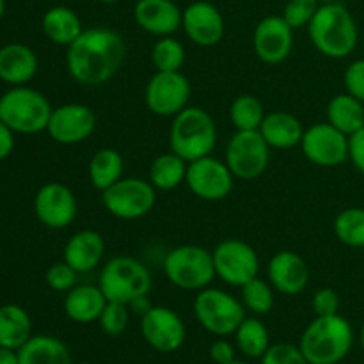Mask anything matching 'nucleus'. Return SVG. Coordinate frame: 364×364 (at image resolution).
<instances>
[{
	"label": "nucleus",
	"mask_w": 364,
	"mask_h": 364,
	"mask_svg": "<svg viewBox=\"0 0 364 364\" xmlns=\"http://www.w3.org/2000/svg\"><path fill=\"white\" fill-rule=\"evenodd\" d=\"M127 53V43L119 32L109 27L84 28L66 50L68 73L77 84L98 87L119 73Z\"/></svg>",
	"instance_id": "f257e3e1"
},
{
	"label": "nucleus",
	"mask_w": 364,
	"mask_h": 364,
	"mask_svg": "<svg viewBox=\"0 0 364 364\" xmlns=\"http://www.w3.org/2000/svg\"><path fill=\"white\" fill-rule=\"evenodd\" d=\"M313 46L329 59H345L359 41L358 23L347 6L340 2L322 4L308 25Z\"/></svg>",
	"instance_id": "f03ea898"
},
{
	"label": "nucleus",
	"mask_w": 364,
	"mask_h": 364,
	"mask_svg": "<svg viewBox=\"0 0 364 364\" xmlns=\"http://www.w3.org/2000/svg\"><path fill=\"white\" fill-rule=\"evenodd\" d=\"M354 345L350 322L338 313L316 316L308 323L301 336L299 348L309 364H338L343 361Z\"/></svg>",
	"instance_id": "7ed1b4c3"
},
{
	"label": "nucleus",
	"mask_w": 364,
	"mask_h": 364,
	"mask_svg": "<svg viewBox=\"0 0 364 364\" xmlns=\"http://www.w3.org/2000/svg\"><path fill=\"white\" fill-rule=\"evenodd\" d=\"M217 144V127L213 117L201 107H187L173 117L169 130V148L187 162L212 155Z\"/></svg>",
	"instance_id": "20e7f679"
},
{
	"label": "nucleus",
	"mask_w": 364,
	"mask_h": 364,
	"mask_svg": "<svg viewBox=\"0 0 364 364\" xmlns=\"http://www.w3.org/2000/svg\"><path fill=\"white\" fill-rule=\"evenodd\" d=\"M52 110L46 96L27 85H14L0 96V121L14 134L46 132Z\"/></svg>",
	"instance_id": "39448f33"
},
{
	"label": "nucleus",
	"mask_w": 364,
	"mask_h": 364,
	"mask_svg": "<svg viewBox=\"0 0 364 364\" xmlns=\"http://www.w3.org/2000/svg\"><path fill=\"white\" fill-rule=\"evenodd\" d=\"M98 287L107 301L130 304L134 299L149 295L153 287L148 267L132 256H116L109 259L100 272Z\"/></svg>",
	"instance_id": "423d86ee"
},
{
	"label": "nucleus",
	"mask_w": 364,
	"mask_h": 364,
	"mask_svg": "<svg viewBox=\"0 0 364 364\" xmlns=\"http://www.w3.org/2000/svg\"><path fill=\"white\" fill-rule=\"evenodd\" d=\"M164 274L180 290L199 291L208 288L215 276L212 251L201 245H178L164 258Z\"/></svg>",
	"instance_id": "0eeeda50"
},
{
	"label": "nucleus",
	"mask_w": 364,
	"mask_h": 364,
	"mask_svg": "<svg viewBox=\"0 0 364 364\" xmlns=\"http://www.w3.org/2000/svg\"><path fill=\"white\" fill-rule=\"evenodd\" d=\"M194 315L206 333L217 338L233 336L245 318V308L235 295L220 288H203L194 299Z\"/></svg>",
	"instance_id": "6e6552de"
},
{
	"label": "nucleus",
	"mask_w": 364,
	"mask_h": 364,
	"mask_svg": "<svg viewBox=\"0 0 364 364\" xmlns=\"http://www.w3.org/2000/svg\"><path fill=\"white\" fill-rule=\"evenodd\" d=\"M156 203V188L142 178H121L102 192V205L112 217L137 220L148 215Z\"/></svg>",
	"instance_id": "1a4fd4ad"
},
{
	"label": "nucleus",
	"mask_w": 364,
	"mask_h": 364,
	"mask_svg": "<svg viewBox=\"0 0 364 364\" xmlns=\"http://www.w3.org/2000/svg\"><path fill=\"white\" fill-rule=\"evenodd\" d=\"M226 164L238 180H256L269 167L270 146L259 130H237L228 142Z\"/></svg>",
	"instance_id": "9d476101"
},
{
	"label": "nucleus",
	"mask_w": 364,
	"mask_h": 364,
	"mask_svg": "<svg viewBox=\"0 0 364 364\" xmlns=\"http://www.w3.org/2000/svg\"><path fill=\"white\" fill-rule=\"evenodd\" d=\"M215 276L230 287L242 288L258 277L259 258L251 244L238 238H228L217 244L212 251Z\"/></svg>",
	"instance_id": "9b49d317"
},
{
	"label": "nucleus",
	"mask_w": 364,
	"mask_h": 364,
	"mask_svg": "<svg viewBox=\"0 0 364 364\" xmlns=\"http://www.w3.org/2000/svg\"><path fill=\"white\" fill-rule=\"evenodd\" d=\"M192 87L181 71H156L146 84V107L155 116L174 117L187 109Z\"/></svg>",
	"instance_id": "f8f14e48"
},
{
	"label": "nucleus",
	"mask_w": 364,
	"mask_h": 364,
	"mask_svg": "<svg viewBox=\"0 0 364 364\" xmlns=\"http://www.w3.org/2000/svg\"><path fill=\"white\" fill-rule=\"evenodd\" d=\"M185 183L196 198L215 203L231 194L235 176L226 162L208 155L188 162Z\"/></svg>",
	"instance_id": "ddd939ff"
},
{
	"label": "nucleus",
	"mask_w": 364,
	"mask_h": 364,
	"mask_svg": "<svg viewBox=\"0 0 364 364\" xmlns=\"http://www.w3.org/2000/svg\"><path fill=\"white\" fill-rule=\"evenodd\" d=\"M302 155L318 167H336L348 160V135L331 123L306 128L301 141Z\"/></svg>",
	"instance_id": "4468645a"
},
{
	"label": "nucleus",
	"mask_w": 364,
	"mask_h": 364,
	"mask_svg": "<svg viewBox=\"0 0 364 364\" xmlns=\"http://www.w3.org/2000/svg\"><path fill=\"white\" fill-rule=\"evenodd\" d=\"M141 333L146 343L160 354H173L183 347L187 327L174 309L153 306L141 318Z\"/></svg>",
	"instance_id": "2eb2a0df"
},
{
	"label": "nucleus",
	"mask_w": 364,
	"mask_h": 364,
	"mask_svg": "<svg viewBox=\"0 0 364 364\" xmlns=\"http://www.w3.org/2000/svg\"><path fill=\"white\" fill-rule=\"evenodd\" d=\"M96 124L98 117L91 107L84 103H64L52 110L46 132L59 144L73 146L87 141L95 134Z\"/></svg>",
	"instance_id": "dca6fc26"
},
{
	"label": "nucleus",
	"mask_w": 364,
	"mask_h": 364,
	"mask_svg": "<svg viewBox=\"0 0 364 364\" xmlns=\"http://www.w3.org/2000/svg\"><path fill=\"white\" fill-rule=\"evenodd\" d=\"M78 203L73 191L59 181H48L34 196V213L50 230H64L77 219Z\"/></svg>",
	"instance_id": "f3484780"
},
{
	"label": "nucleus",
	"mask_w": 364,
	"mask_h": 364,
	"mask_svg": "<svg viewBox=\"0 0 364 364\" xmlns=\"http://www.w3.org/2000/svg\"><path fill=\"white\" fill-rule=\"evenodd\" d=\"M252 48L265 64H281L294 48V28L283 16H265L252 32Z\"/></svg>",
	"instance_id": "a211bd4d"
},
{
	"label": "nucleus",
	"mask_w": 364,
	"mask_h": 364,
	"mask_svg": "<svg viewBox=\"0 0 364 364\" xmlns=\"http://www.w3.org/2000/svg\"><path fill=\"white\" fill-rule=\"evenodd\" d=\"M181 27L194 45L210 48L223 41L226 21L219 7L213 6L212 2L196 0L183 9Z\"/></svg>",
	"instance_id": "6ab92c4d"
},
{
	"label": "nucleus",
	"mask_w": 364,
	"mask_h": 364,
	"mask_svg": "<svg viewBox=\"0 0 364 364\" xmlns=\"http://www.w3.org/2000/svg\"><path fill=\"white\" fill-rule=\"evenodd\" d=\"M134 20L148 34L166 38L181 28L183 11L173 0H137Z\"/></svg>",
	"instance_id": "aec40b11"
},
{
	"label": "nucleus",
	"mask_w": 364,
	"mask_h": 364,
	"mask_svg": "<svg viewBox=\"0 0 364 364\" xmlns=\"http://www.w3.org/2000/svg\"><path fill=\"white\" fill-rule=\"evenodd\" d=\"M269 283L279 294L294 297L302 294L309 283V267L297 252L279 251L269 262Z\"/></svg>",
	"instance_id": "412c9836"
},
{
	"label": "nucleus",
	"mask_w": 364,
	"mask_h": 364,
	"mask_svg": "<svg viewBox=\"0 0 364 364\" xmlns=\"http://www.w3.org/2000/svg\"><path fill=\"white\" fill-rule=\"evenodd\" d=\"M105 240L95 230H80L64 245L63 259L78 274H87L102 263Z\"/></svg>",
	"instance_id": "4be33fe9"
},
{
	"label": "nucleus",
	"mask_w": 364,
	"mask_h": 364,
	"mask_svg": "<svg viewBox=\"0 0 364 364\" xmlns=\"http://www.w3.org/2000/svg\"><path fill=\"white\" fill-rule=\"evenodd\" d=\"M39 70L34 50L21 43H9L0 48V80L14 85H27Z\"/></svg>",
	"instance_id": "5701e85b"
},
{
	"label": "nucleus",
	"mask_w": 364,
	"mask_h": 364,
	"mask_svg": "<svg viewBox=\"0 0 364 364\" xmlns=\"http://www.w3.org/2000/svg\"><path fill=\"white\" fill-rule=\"evenodd\" d=\"M107 302L109 301L98 284H77L66 291L63 308L71 322L92 323L98 322Z\"/></svg>",
	"instance_id": "b1692460"
},
{
	"label": "nucleus",
	"mask_w": 364,
	"mask_h": 364,
	"mask_svg": "<svg viewBox=\"0 0 364 364\" xmlns=\"http://www.w3.org/2000/svg\"><path fill=\"white\" fill-rule=\"evenodd\" d=\"M259 134L270 146V149H291L301 146L304 127L297 116L284 110L269 112L259 127Z\"/></svg>",
	"instance_id": "393cba45"
},
{
	"label": "nucleus",
	"mask_w": 364,
	"mask_h": 364,
	"mask_svg": "<svg viewBox=\"0 0 364 364\" xmlns=\"http://www.w3.org/2000/svg\"><path fill=\"white\" fill-rule=\"evenodd\" d=\"M41 28L46 38L59 46H70L84 32L80 16L71 7L53 6L43 14Z\"/></svg>",
	"instance_id": "a878e982"
},
{
	"label": "nucleus",
	"mask_w": 364,
	"mask_h": 364,
	"mask_svg": "<svg viewBox=\"0 0 364 364\" xmlns=\"http://www.w3.org/2000/svg\"><path fill=\"white\" fill-rule=\"evenodd\" d=\"M20 364H73V358L64 341L55 336H32L18 350Z\"/></svg>",
	"instance_id": "bb28decb"
},
{
	"label": "nucleus",
	"mask_w": 364,
	"mask_h": 364,
	"mask_svg": "<svg viewBox=\"0 0 364 364\" xmlns=\"http://www.w3.org/2000/svg\"><path fill=\"white\" fill-rule=\"evenodd\" d=\"M32 338V320L18 304L0 306V347L20 350Z\"/></svg>",
	"instance_id": "cd10ccee"
},
{
	"label": "nucleus",
	"mask_w": 364,
	"mask_h": 364,
	"mask_svg": "<svg viewBox=\"0 0 364 364\" xmlns=\"http://www.w3.org/2000/svg\"><path fill=\"white\" fill-rule=\"evenodd\" d=\"M327 123L345 135H354L364 127V103L348 92L336 95L327 103Z\"/></svg>",
	"instance_id": "c85d7f7f"
},
{
	"label": "nucleus",
	"mask_w": 364,
	"mask_h": 364,
	"mask_svg": "<svg viewBox=\"0 0 364 364\" xmlns=\"http://www.w3.org/2000/svg\"><path fill=\"white\" fill-rule=\"evenodd\" d=\"M124 159L117 149L102 148L91 156L87 167V176L92 187L98 192L107 191L116 181L123 178Z\"/></svg>",
	"instance_id": "c756f323"
},
{
	"label": "nucleus",
	"mask_w": 364,
	"mask_h": 364,
	"mask_svg": "<svg viewBox=\"0 0 364 364\" xmlns=\"http://www.w3.org/2000/svg\"><path fill=\"white\" fill-rule=\"evenodd\" d=\"M188 162L176 153H162L149 166V178L156 191H174L185 183Z\"/></svg>",
	"instance_id": "7c9ffc66"
},
{
	"label": "nucleus",
	"mask_w": 364,
	"mask_h": 364,
	"mask_svg": "<svg viewBox=\"0 0 364 364\" xmlns=\"http://www.w3.org/2000/svg\"><path fill=\"white\" fill-rule=\"evenodd\" d=\"M235 343L240 354L249 359H262L263 354L269 350L270 333L265 323L256 316H245L244 322L235 331Z\"/></svg>",
	"instance_id": "2f4dec72"
},
{
	"label": "nucleus",
	"mask_w": 364,
	"mask_h": 364,
	"mask_svg": "<svg viewBox=\"0 0 364 364\" xmlns=\"http://www.w3.org/2000/svg\"><path fill=\"white\" fill-rule=\"evenodd\" d=\"M267 112L263 103L252 95H240L230 107V119L237 130H259Z\"/></svg>",
	"instance_id": "473e14b6"
},
{
	"label": "nucleus",
	"mask_w": 364,
	"mask_h": 364,
	"mask_svg": "<svg viewBox=\"0 0 364 364\" xmlns=\"http://www.w3.org/2000/svg\"><path fill=\"white\" fill-rule=\"evenodd\" d=\"M334 235L347 247H364V208H347L340 212L333 224Z\"/></svg>",
	"instance_id": "72a5a7b5"
},
{
	"label": "nucleus",
	"mask_w": 364,
	"mask_h": 364,
	"mask_svg": "<svg viewBox=\"0 0 364 364\" xmlns=\"http://www.w3.org/2000/svg\"><path fill=\"white\" fill-rule=\"evenodd\" d=\"M274 288L269 281L255 277L242 287V304L252 315H269L274 308Z\"/></svg>",
	"instance_id": "f704fd0d"
},
{
	"label": "nucleus",
	"mask_w": 364,
	"mask_h": 364,
	"mask_svg": "<svg viewBox=\"0 0 364 364\" xmlns=\"http://www.w3.org/2000/svg\"><path fill=\"white\" fill-rule=\"evenodd\" d=\"M151 60L156 71H181V66L185 64L183 43L173 36L160 38L153 45Z\"/></svg>",
	"instance_id": "c9c22d12"
},
{
	"label": "nucleus",
	"mask_w": 364,
	"mask_h": 364,
	"mask_svg": "<svg viewBox=\"0 0 364 364\" xmlns=\"http://www.w3.org/2000/svg\"><path fill=\"white\" fill-rule=\"evenodd\" d=\"M128 322H130V308L128 304L121 302H107L105 309L100 315L98 323L107 336H121L127 331Z\"/></svg>",
	"instance_id": "e433bc0d"
},
{
	"label": "nucleus",
	"mask_w": 364,
	"mask_h": 364,
	"mask_svg": "<svg viewBox=\"0 0 364 364\" xmlns=\"http://www.w3.org/2000/svg\"><path fill=\"white\" fill-rule=\"evenodd\" d=\"M320 6L322 4L318 0H288L281 16L295 31V28L308 27L313 18H315Z\"/></svg>",
	"instance_id": "4c0bfd02"
},
{
	"label": "nucleus",
	"mask_w": 364,
	"mask_h": 364,
	"mask_svg": "<svg viewBox=\"0 0 364 364\" xmlns=\"http://www.w3.org/2000/svg\"><path fill=\"white\" fill-rule=\"evenodd\" d=\"M78 272L73 267L68 265L66 262H57L48 267L45 274V281L53 291H70L71 288L77 287Z\"/></svg>",
	"instance_id": "58836bf2"
},
{
	"label": "nucleus",
	"mask_w": 364,
	"mask_h": 364,
	"mask_svg": "<svg viewBox=\"0 0 364 364\" xmlns=\"http://www.w3.org/2000/svg\"><path fill=\"white\" fill-rule=\"evenodd\" d=\"M262 364H309L301 348L291 343H274L259 359Z\"/></svg>",
	"instance_id": "ea45409f"
},
{
	"label": "nucleus",
	"mask_w": 364,
	"mask_h": 364,
	"mask_svg": "<svg viewBox=\"0 0 364 364\" xmlns=\"http://www.w3.org/2000/svg\"><path fill=\"white\" fill-rule=\"evenodd\" d=\"M311 306L316 316L338 315L341 306L340 295H338V291L333 290V288H320V290H316L315 295H313Z\"/></svg>",
	"instance_id": "a19ab883"
},
{
	"label": "nucleus",
	"mask_w": 364,
	"mask_h": 364,
	"mask_svg": "<svg viewBox=\"0 0 364 364\" xmlns=\"http://www.w3.org/2000/svg\"><path fill=\"white\" fill-rule=\"evenodd\" d=\"M343 82L348 95L364 103V59H358L348 64L343 75Z\"/></svg>",
	"instance_id": "79ce46f5"
},
{
	"label": "nucleus",
	"mask_w": 364,
	"mask_h": 364,
	"mask_svg": "<svg viewBox=\"0 0 364 364\" xmlns=\"http://www.w3.org/2000/svg\"><path fill=\"white\" fill-rule=\"evenodd\" d=\"M348 160L359 173L364 174V127L348 137Z\"/></svg>",
	"instance_id": "37998d69"
},
{
	"label": "nucleus",
	"mask_w": 364,
	"mask_h": 364,
	"mask_svg": "<svg viewBox=\"0 0 364 364\" xmlns=\"http://www.w3.org/2000/svg\"><path fill=\"white\" fill-rule=\"evenodd\" d=\"M235 354H237V350H235V347L226 340V338H219V340L213 341L212 347H210V358H212V361L215 364L233 363Z\"/></svg>",
	"instance_id": "c03bdc74"
},
{
	"label": "nucleus",
	"mask_w": 364,
	"mask_h": 364,
	"mask_svg": "<svg viewBox=\"0 0 364 364\" xmlns=\"http://www.w3.org/2000/svg\"><path fill=\"white\" fill-rule=\"evenodd\" d=\"M14 149V132L0 121V160H6Z\"/></svg>",
	"instance_id": "a18cd8bd"
},
{
	"label": "nucleus",
	"mask_w": 364,
	"mask_h": 364,
	"mask_svg": "<svg viewBox=\"0 0 364 364\" xmlns=\"http://www.w3.org/2000/svg\"><path fill=\"white\" fill-rule=\"evenodd\" d=\"M128 308H130V313H134V315L141 316L142 318L146 313H149V309L153 308V304H151V301H149L148 295H142V297L134 299V301L128 304Z\"/></svg>",
	"instance_id": "49530a36"
},
{
	"label": "nucleus",
	"mask_w": 364,
	"mask_h": 364,
	"mask_svg": "<svg viewBox=\"0 0 364 364\" xmlns=\"http://www.w3.org/2000/svg\"><path fill=\"white\" fill-rule=\"evenodd\" d=\"M0 364H20L18 363V350L0 347Z\"/></svg>",
	"instance_id": "de8ad7c7"
},
{
	"label": "nucleus",
	"mask_w": 364,
	"mask_h": 364,
	"mask_svg": "<svg viewBox=\"0 0 364 364\" xmlns=\"http://www.w3.org/2000/svg\"><path fill=\"white\" fill-rule=\"evenodd\" d=\"M4 13H6V0H0V18L4 16Z\"/></svg>",
	"instance_id": "09e8293b"
},
{
	"label": "nucleus",
	"mask_w": 364,
	"mask_h": 364,
	"mask_svg": "<svg viewBox=\"0 0 364 364\" xmlns=\"http://www.w3.org/2000/svg\"><path fill=\"white\" fill-rule=\"evenodd\" d=\"M361 348H363V352H364V322H363V326H361Z\"/></svg>",
	"instance_id": "8fccbe9b"
},
{
	"label": "nucleus",
	"mask_w": 364,
	"mask_h": 364,
	"mask_svg": "<svg viewBox=\"0 0 364 364\" xmlns=\"http://www.w3.org/2000/svg\"><path fill=\"white\" fill-rule=\"evenodd\" d=\"M100 2H103V4H116V2H119V0H100Z\"/></svg>",
	"instance_id": "3c124183"
},
{
	"label": "nucleus",
	"mask_w": 364,
	"mask_h": 364,
	"mask_svg": "<svg viewBox=\"0 0 364 364\" xmlns=\"http://www.w3.org/2000/svg\"><path fill=\"white\" fill-rule=\"evenodd\" d=\"M320 4H331V2H338V0H318Z\"/></svg>",
	"instance_id": "603ef678"
},
{
	"label": "nucleus",
	"mask_w": 364,
	"mask_h": 364,
	"mask_svg": "<svg viewBox=\"0 0 364 364\" xmlns=\"http://www.w3.org/2000/svg\"><path fill=\"white\" fill-rule=\"evenodd\" d=\"M230 364H249V363H245V361H237V359H235V361L230 363Z\"/></svg>",
	"instance_id": "864d4df0"
},
{
	"label": "nucleus",
	"mask_w": 364,
	"mask_h": 364,
	"mask_svg": "<svg viewBox=\"0 0 364 364\" xmlns=\"http://www.w3.org/2000/svg\"><path fill=\"white\" fill-rule=\"evenodd\" d=\"M77 364H92V363H77Z\"/></svg>",
	"instance_id": "5fc2aeb1"
}]
</instances>
